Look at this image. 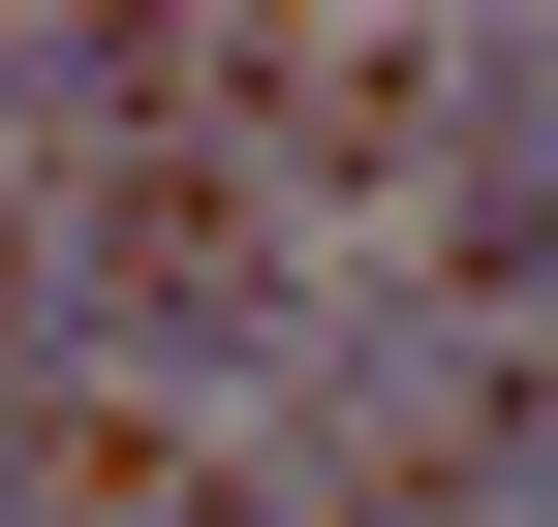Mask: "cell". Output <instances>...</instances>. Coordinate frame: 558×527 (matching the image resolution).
<instances>
[{
  "label": "cell",
  "mask_w": 558,
  "mask_h": 527,
  "mask_svg": "<svg viewBox=\"0 0 558 527\" xmlns=\"http://www.w3.org/2000/svg\"><path fill=\"white\" fill-rule=\"evenodd\" d=\"M32 527H218V497H186V434H62V466H32Z\"/></svg>",
  "instance_id": "1"
}]
</instances>
